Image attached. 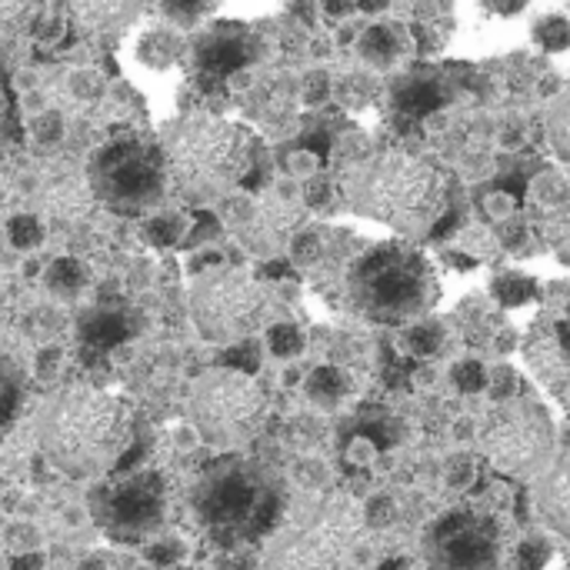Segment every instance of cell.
<instances>
[{
    "label": "cell",
    "mask_w": 570,
    "mask_h": 570,
    "mask_svg": "<svg viewBox=\"0 0 570 570\" xmlns=\"http://www.w3.org/2000/svg\"><path fill=\"white\" fill-rule=\"evenodd\" d=\"M194 504L204 524H210L214 531H227V534H237L244 528L257 531L271 511V501L264 498L261 481L247 468H237V464L217 468L200 484Z\"/></svg>",
    "instance_id": "12"
},
{
    "label": "cell",
    "mask_w": 570,
    "mask_h": 570,
    "mask_svg": "<svg viewBox=\"0 0 570 570\" xmlns=\"http://www.w3.org/2000/svg\"><path fill=\"white\" fill-rule=\"evenodd\" d=\"M17 397H20V381L10 361L0 357V428L13 417L17 411Z\"/></svg>",
    "instance_id": "38"
},
{
    "label": "cell",
    "mask_w": 570,
    "mask_h": 570,
    "mask_svg": "<svg viewBox=\"0 0 570 570\" xmlns=\"http://www.w3.org/2000/svg\"><path fill=\"white\" fill-rule=\"evenodd\" d=\"M554 421L531 397L501 401L481 428V448L491 464L511 478H541L554 461Z\"/></svg>",
    "instance_id": "8"
},
{
    "label": "cell",
    "mask_w": 570,
    "mask_h": 570,
    "mask_svg": "<svg viewBox=\"0 0 570 570\" xmlns=\"http://www.w3.org/2000/svg\"><path fill=\"white\" fill-rule=\"evenodd\" d=\"M287 274H291V267L281 264V261H264V267H261V277H264V281H281V277H287Z\"/></svg>",
    "instance_id": "53"
},
{
    "label": "cell",
    "mask_w": 570,
    "mask_h": 570,
    "mask_svg": "<svg viewBox=\"0 0 570 570\" xmlns=\"http://www.w3.org/2000/svg\"><path fill=\"white\" fill-rule=\"evenodd\" d=\"M534 504H538V514L541 521L570 541V451L554 458L541 481H538V491H534Z\"/></svg>",
    "instance_id": "18"
},
{
    "label": "cell",
    "mask_w": 570,
    "mask_h": 570,
    "mask_svg": "<svg viewBox=\"0 0 570 570\" xmlns=\"http://www.w3.org/2000/svg\"><path fill=\"white\" fill-rule=\"evenodd\" d=\"M7 237L17 250H33L40 247L43 240V224L33 217V214H17L10 224H7Z\"/></svg>",
    "instance_id": "34"
},
{
    "label": "cell",
    "mask_w": 570,
    "mask_h": 570,
    "mask_svg": "<svg viewBox=\"0 0 570 570\" xmlns=\"http://www.w3.org/2000/svg\"><path fill=\"white\" fill-rule=\"evenodd\" d=\"M80 570H107V561H100V558H90V561H87V564H83Z\"/></svg>",
    "instance_id": "56"
},
{
    "label": "cell",
    "mask_w": 570,
    "mask_h": 570,
    "mask_svg": "<svg viewBox=\"0 0 570 570\" xmlns=\"http://www.w3.org/2000/svg\"><path fill=\"white\" fill-rule=\"evenodd\" d=\"M444 261L448 264H454V267H461V271H471V267H478V257H464V254H454V250H444Z\"/></svg>",
    "instance_id": "55"
},
{
    "label": "cell",
    "mask_w": 570,
    "mask_h": 570,
    "mask_svg": "<svg viewBox=\"0 0 570 570\" xmlns=\"http://www.w3.org/2000/svg\"><path fill=\"white\" fill-rule=\"evenodd\" d=\"M271 297L261 281L234 267H214L190 287V317L204 341L237 344L264 327Z\"/></svg>",
    "instance_id": "7"
},
{
    "label": "cell",
    "mask_w": 570,
    "mask_h": 570,
    "mask_svg": "<svg viewBox=\"0 0 570 570\" xmlns=\"http://www.w3.org/2000/svg\"><path fill=\"white\" fill-rule=\"evenodd\" d=\"M357 534L361 524L351 504L327 498L271 541L264 570H351Z\"/></svg>",
    "instance_id": "5"
},
{
    "label": "cell",
    "mask_w": 570,
    "mask_h": 570,
    "mask_svg": "<svg viewBox=\"0 0 570 570\" xmlns=\"http://www.w3.org/2000/svg\"><path fill=\"white\" fill-rule=\"evenodd\" d=\"M10 570H43V558H40L37 551H30V554H17V558L10 561Z\"/></svg>",
    "instance_id": "52"
},
{
    "label": "cell",
    "mask_w": 570,
    "mask_h": 570,
    "mask_svg": "<svg viewBox=\"0 0 570 570\" xmlns=\"http://www.w3.org/2000/svg\"><path fill=\"white\" fill-rule=\"evenodd\" d=\"M33 130H37V137H40V140H57V137H60V120L50 114V117L37 120V124H33Z\"/></svg>",
    "instance_id": "49"
},
{
    "label": "cell",
    "mask_w": 570,
    "mask_h": 570,
    "mask_svg": "<svg viewBox=\"0 0 570 570\" xmlns=\"http://www.w3.org/2000/svg\"><path fill=\"white\" fill-rule=\"evenodd\" d=\"M267 417L264 387L240 371L220 367L204 374L190 394V421L197 434L214 448H240L257 438Z\"/></svg>",
    "instance_id": "6"
},
{
    "label": "cell",
    "mask_w": 570,
    "mask_h": 570,
    "mask_svg": "<svg viewBox=\"0 0 570 570\" xmlns=\"http://www.w3.org/2000/svg\"><path fill=\"white\" fill-rule=\"evenodd\" d=\"M354 391V381L347 371L341 367H317L311 377H307V397L317 404V407H337L347 394Z\"/></svg>",
    "instance_id": "24"
},
{
    "label": "cell",
    "mask_w": 570,
    "mask_h": 570,
    "mask_svg": "<svg viewBox=\"0 0 570 570\" xmlns=\"http://www.w3.org/2000/svg\"><path fill=\"white\" fill-rule=\"evenodd\" d=\"M367 521H371V524H387V521H391V501H387V498L371 501V508H367Z\"/></svg>",
    "instance_id": "48"
},
{
    "label": "cell",
    "mask_w": 570,
    "mask_h": 570,
    "mask_svg": "<svg viewBox=\"0 0 570 570\" xmlns=\"http://www.w3.org/2000/svg\"><path fill=\"white\" fill-rule=\"evenodd\" d=\"M184 53V40L174 33V30H164V27H154L140 37L137 43V57L140 63L154 67V70H167L177 57Z\"/></svg>",
    "instance_id": "25"
},
{
    "label": "cell",
    "mask_w": 570,
    "mask_h": 570,
    "mask_svg": "<svg viewBox=\"0 0 570 570\" xmlns=\"http://www.w3.org/2000/svg\"><path fill=\"white\" fill-rule=\"evenodd\" d=\"M164 17L177 27H194L207 10H210V0H164Z\"/></svg>",
    "instance_id": "37"
},
{
    "label": "cell",
    "mask_w": 570,
    "mask_h": 570,
    "mask_svg": "<svg viewBox=\"0 0 570 570\" xmlns=\"http://www.w3.org/2000/svg\"><path fill=\"white\" fill-rule=\"evenodd\" d=\"M304 344H307V337H304V331L297 327V324H274V327H267V347H271V354L274 357H297V354H304Z\"/></svg>",
    "instance_id": "31"
},
{
    "label": "cell",
    "mask_w": 570,
    "mask_h": 570,
    "mask_svg": "<svg viewBox=\"0 0 570 570\" xmlns=\"http://www.w3.org/2000/svg\"><path fill=\"white\" fill-rule=\"evenodd\" d=\"M220 264V254H197L194 261H190V274H207V271H214Z\"/></svg>",
    "instance_id": "51"
},
{
    "label": "cell",
    "mask_w": 570,
    "mask_h": 570,
    "mask_svg": "<svg viewBox=\"0 0 570 570\" xmlns=\"http://www.w3.org/2000/svg\"><path fill=\"white\" fill-rule=\"evenodd\" d=\"M334 94V83H331V77L324 73V70H314L307 80H304V100L307 104H321V100H327Z\"/></svg>",
    "instance_id": "39"
},
{
    "label": "cell",
    "mask_w": 570,
    "mask_h": 570,
    "mask_svg": "<svg viewBox=\"0 0 570 570\" xmlns=\"http://www.w3.org/2000/svg\"><path fill=\"white\" fill-rule=\"evenodd\" d=\"M297 227V210L284 200H261L237 220V237L247 244V250L261 257H274L291 244V234Z\"/></svg>",
    "instance_id": "16"
},
{
    "label": "cell",
    "mask_w": 570,
    "mask_h": 570,
    "mask_svg": "<svg viewBox=\"0 0 570 570\" xmlns=\"http://www.w3.org/2000/svg\"><path fill=\"white\" fill-rule=\"evenodd\" d=\"M147 558H150L154 564H160V568H170V564H177V561L184 558V544H180V541H160V544H154V548L147 551Z\"/></svg>",
    "instance_id": "41"
},
{
    "label": "cell",
    "mask_w": 570,
    "mask_h": 570,
    "mask_svg": "<svg viewBox=\"0 0 570 570\" xmlns=\"http://www.w3.org/2000/svg\"><path fill=\"white\" fill-rule=\"evenodd\" d=\"M57 367H60V351L57 347H47V351H40L37 354V377H53L57 374Z\"/></svg>",
    "instance_id": "45"
},
{
    "label": "cell",
    "mask_w": 570,
    "mask_h": 570,
    "mask_svg": "<svg viewBox=\"0 0 570 570\" xmlns=\"http://www.w3.org/2000/svg\"><path fill=\"white\" fill-rule=\"evenodd\" d=\"M40 210L57 230H77L87 224L97 210V197L87 180L80 177H57L43 194H40Z\"/></svg>",
    "instance_id": "17"
},
{
    "label": "cell",
    "mask_w": 570,
    "mask_h": 570,
    "mask_svg": "<svg viewBox=\"0 0 570 570\" xmlns=\"http://www.w3.org/2000/svg\"><path fill=\"white\" fill-rule=\"evenodd\" d=\"M354 50H357L361 63L374 73H394L417 60L414 37L397 17H381V20L367 23L364 30H357Z\"/></svg>",
    "instance_id": "15"
},
{
    "label": "cell",
    "mask_w": 570,
    "mask_h": 570,
    "mask_svg": "<svg viewBox=\"0 0 570 570\" xmlns=\"http://www.w3.org/2000/svg\"><path fill=\"white\" fill-rule=\"evenodd\" d=\"M287 247H291L294 264H301V267H314V264H321V257L327 254V244H324L321 230H301V234L291 237Z\"/></svg>",
    "instance_id": "33"
},
{
    "label": "cell",
    "mask_w": 570,
    "mask_h": 570,
    "mask_svg": "<svg viewBox=\"0 0 570 570\" xmlns=\"http://www.w3.org/2000/svg\"><path fill=\"white\" fill-rule=\"evenodd\" d=\"M220 364H224V367H230V371H240V374H257V367H261L257 344H250V341H237V344H230V347L220 354Z\"/></svg>",
    "instance_id": "36"
},
{
    "label": "cell",
    "mask_w": 570,
    "mask_h": 570,
    "mask_svg": "<svg viewBox=\"0 0 570 570\" xmlns=\"http://www.w3.org/2000/svg\"><path fill=\"white\" fill-rule=\"evenodd\" d=\"M354 10L367 17H381V13H391V0H354Z\"/></svg>",
    "instance_id": "50"
},
{
    "label": "cell",
    "mask_w": 570,
    "mask_h": 570,
    "mask_svg": "<svg viewBox=\"0 0 570 570\" xmlns=\"http://www.w3.org/2000/svg\"><path fill=\"white\" fill-rule=\"evenodd\" d=\"M37 0H0V47L17 43L33 23Z\"/></svg>",
    "instance_id": "28"
},
{
    "label": "cell",
    "mask_w": 570,
    "mask_h": 570,
    "mask_svg": "<svg viewBox=\"0 0 570 570\" xmlns=\"http://www.w3.org/2000/svg\"><path fill=\"white\" fill-rule=\"evenodd\" d=\"M87 184L100 204L117 214H144L167 194L164 150L144 140H114L90 160Z\"/></svg>",
    "instance_id": "9"
},
{
    "label": "cell",
    "mask_w": 570,
    "mask_h": 570,
    "mask_svg": "<svg viewBox=\"0 0 570 570\" xmlns=\"http://www.w3.org/2000/svg\"><path fill=\"white\" fill-rule=\"evenodd\" d=\"M428 558L434 570H494L501 561L498 528L478 514H448L428 534Z\"/></svg>",
    "instance_id": "13"
},
{
    "label": "cell",
    "mask_w": 570,
    "mask_h": 570,
    "mask_svg": "<svg viewBox=\"0 0 570 570\" xmlns=\"http://www.w3.org/2000/svg\"><path fill=\"white\" fill-rule=\"evenodd\" d=\"M317 167H321V160H317L314 154H307V150H301V154L291 157V170H294L297 177H311Z\"/></svg>",
    "instance_id": "46"
},
{
    "label": "cell",
    "mask_w": 570,
    "mask_h": 570,
    "mask_svg": "<svg viewBox=\"0 0 570 570\" xmlns=\"http://www.w3.org/2000/svg\"><path fill=\"white\" fill-rule=\"evenodd\" d=\"M551 558H554V548H551L548 538H528V541H521L518 551H514V564H518V570H544Z\"/></svg>",
    "instance_id": "35"
},
{
    "label": "cell",
    "mask_w": 570,
    "mask_h": 570,
    "mask_svg": "<svg viewBox=\"0 0 570 570\" xmlns=\"http://www.w3.org/2000/svg\"><path fill=\"white\" fill-rule=\"evenodd\" d=\"M401 344L414 357H434V354H441L448 347V324L431 321V317H421V321H414V324L404 327Z\"/></svg>",
    "instance_id": "26"
},
{
    "label": "cell",
    "mask_w": 570,
    "mask_h": 570,
    "mask_svg": "<svg viewBox=\"0 0 570 570\" xmlns=\"http://www.w3.org/2000/svg\"><path fill=\"white\" fill-rule=\"evenodd\" d=\"M13 311H17V294H13V284L0 274V331L13 321Z\"/></svg>",
    "instance_id": "44"
},
{
    "label": "cell",
    "mask_w": 570,
    "mask_h": 570,
    "mask_svg": "<svg viewBox=\"0 0 570 570\" xmlns=\"http://www.w3.org/2000/svg\"><path fill=\"white\" fill-rule=\"evenodd\" d=\"M347 297L367 321L414 324L438 307L441 277L431 257L411 240H384L347 267Z\"/></svg>",
    "instance_id": "3"
},
{
    "label": "cell",
    "mask_w": 570,
    "mask_h": 570,
    "mask_svg": "<svg viewBox=\"0 0 570 570\" xmlns=\"http://www.w3.org/2000/svg\"><path fill=\"white\" fill-rule=\"evenodd\" d=\"M90 511L94 521L124 544L150 538L167 514V494L164 481L157 474H134L124 481L100 484L90 494Z\"/></svg>",
    "instance_id": "10"
},
{
    "label": "cell",
    "mask_w": 570,
    "mask_h": 570,
    "mask_svg": "<svg viewBox=\"0 0 570 570\" xmlns=\"http://www.w3.org/2000/svg\"><path fill=\"white\" fill-rule=\"evenodd\" d=\"M77 334L87 347L94 351H107V347H117L120 341H127L134 334V324L124 311L117 307H90L80 314L77 321Z\"/></svg>",
    "instance_id": "20"
},
{
    "label": "cell",
    "mask_w": 570,
    "mask_h": 570,
    "mask_svg": "<svg viewBox=\"0 0 570 570\" xmlns=\"http://www.w3.org/2000/svg\"><path fill=\"white\" fill-rule=\"evenodd\" d=\"M541 301L544 307L528 324L521 351L534 377L554 394H564L570 384V281L544 287Z\"/></svg>",
    "instance_id": "11"
},
{
    "label": "cell",
    "mask_w": 570,
    "mask_h": 570,
    "mask_svg": "<svg viewBox=\"0 0 570 570\" xmlns=\"http://www.w3.org/2000/svg\"><path fill=\"white\" fill-rule=\"evenodd\" d=\"M377 94H381V80L374 77V70H354L337 83V97L347 107H367Z\"/></svg>",
    "instance_id": "29"
},
{
    "label": "cell",
    "mask_w": 570,
    "mask_h": 570,
    "mask_svg": "<svg viewBox=\"0 0 570 570\" xmlns=\"http://www.w3.org/2000/svg\"><path fill=\"white\" fill-rule=\"evenodd\" d=\"M214 234H217V220H214V217H207V214H200V217H197V224H194V230L184 237V244H187V250H197V247H200L204 240H210Z\"/></svg>",
    "instance_id": "42"
},
{
    "label": "cell",
    "mask_w": 570,
    "mask_h": 570,
    "mask_svg": "<svg viewBox=\"0 0 570 570\" xmlns=\"http://www.w3.org/2000/svg\"><path fill=\"white\" fill-rule=\"evenodd\" d=\"M0 538H3V511H0Z\"/></svg>",
    "instance_id": "58"
},
{
    "label": "cell",
    "mask_w": 570,
    "mask_h": 570,
    "mask_svg": "<svg viewBox=\"0 0 570 570\" xmlns=\"http://www.w3.org/2000/svg\"><path fill=\"white\" fill-rule=\"evenodd\" d=\"M391 13L411 30L417 60H434L458 30L454 0H391Z\"/></svg>",
    "instance_id": "14"
},
{
    "label": "cell",
    "mask_w": 570,
    "mask_h": 570,
    "mask_svg": "<svg viewBox=\"0 0 570 570\" xmlns=\"http://www.w3.org/2000/svg\"><path fill=\"white\" fill-rule=\"evenodd\" d=\"M40 451L70 478H97L120 464L130 444V414L124 401L97 387L57 394L37 421Z\"/></svg>",
    "instance_id": "2"
},
{
    "label": "cell",
    "mask_w": 570,
    "mask_h": 570,
    "mask_svg": "<svg viewBox=\"0 0 570 570\" xmlns=\"http://www.w3.org/2000/svg\"><path fill=\"white\" fill-rule=\"evenodd\" d=\"M140 7L144 0H73L80 27L100 37H117L120 30H127L137 20Z\"/></svg>",
    "instance_id": "19"
},
{
    "label": "cell",
    "mask_w": 570,
    "mask_h": 570,
    "mask_svg": "<svg viewBox=\"0 0 570 570\" xmlns=\"http://www.w3.org/2000/svg\"><path fill=\"white\" fill-rule=\"evenodd\" d=\"M491 297L501 311H518V307H528L534 301H541L544 294V284L534 277V274H524V271H498L491 277Z\"/></svg>",
    "instance_id": "21"
},
{
    "label": "cell",
    "mask_w": 570,
    "mask_h": 570,
    "mask_svg": "<svg viewBox=\"0 0 570 570\" xmlns=\"http://www.w3.org/2000/svg\"><path fill=\"white\" fill-rule=\"evenodd\" d=\"M164 164L174 194L207 204L227 197L254 167V137L220 117H184L167 127Z\"/></svg>",
    "instance_id": "4"
},
{
    "label": "cell",
    "mask_w": 570,
    "mask_h": 570,
    "mask_svg": "<svg viewBox=\"0 0 570 570\" xmlns=\"http://www.w3.org/2000/svg\"><path fill=\"white\" fill-rule=\"evenodd\" d=\"M481 7H484V13H491V17H504V20H511V17H521L534 0H478Z\"/></svg>",
    "instance_id": "40"
},
{
    "label": "cell",
    "mask_w": 570,
    "mask_h": 570,
    "mask_svg": "<svg viewBox=\"0 0 570 570\" xmlns=\"http://www.w3.org/2000/svg\"><path fill=\"white\" fill-rule=\"evenodd\" d=\"M7 197H10V190H7V180L0 177V210L7 207Z\"/></svg>",
    "instance_id": "57"
},
{
    "label": "cell",
    "mask_w": 570,
    "mask_h": 570,
    "mask_svg": "<svg viewBox=\"0 0 570 570\" xmlns=\"http://www.w3.org/2000/svg\"><path fill=\"white\" fill-rule=\"evenodd\" d=\"M90 287V267L77 257H60L47 267V291L60 301H73Z\"/></svg>",
    "instance_id": "23"
},
{
    "label": "cell",
    "mask_w": 570,
    "mask_h": 570,
    "mask_svg": "<svg viewBox=\"0 0 570 570\" xmlns=\"http://www.w3.org/2000/svg\"><path fill=\"white\" fill-rule=\"evenodd\" d=\"M531 40L541 53H564V50H570V17L541 13L531 23Z\"/></svg>",
    "instance_id": "27"
},
{
    "label": "cell",
    "mask_w": 570,
    "mask_h": 570,
    "mask_svg": "<svg viewBox=\"0 0 570 570\" xmlns=\"http://www.w3.org/2000/svg\"><path fill=\"white\" fill-rule=\"evenodd\" d=\"M317 7H321L327 17H334V20H344V17L354 13V0H317Z\"/></svg>",
    "instance_id": "47"
},
{
    "label": "cell",
    "mask_w": 570,
    "mask_h": 570,
    "mask_svg": "<svg viewBox=\"0 0 570 570\" xmlns=\"http://www.w3.org/2000/svg\"><path fill=\"white\" fill-rule=\"evenodd\" d=\"M70 90H73V97H80V100H94V97L100 94V80H97L94 73L80 70V73L70 77Z\"/></svg>",
    "instance_id": "43"
},
{
    "label": "cell",
    "mask_w": 570,
    "mask_h": 570,
    "mask_svg": "<svg viewBox=\"0 0 570 570\" xmlns=\"http://www.w3.org/2000/svg\"><path fill=\"white\" fill-rule=\"evenodd\" d=\"M187 237V220L180 214H157L147 220V240L154 247H174Z\"/></svg>",
    "instance_id": "30"
},
{
    "label": "cell",
    "mask_w": 570,
    "mask_h": 570,
    "mask_svg": "<svg viewBox=\"0 0 570 570\" xmlns=\"http://www.w3.org/2000/svg\"><path fill=\"white\" fill-rule=\"evenodd\" d=\"M347 204L354 214L377 220L401 237L431 234L451 207V174L404 150H384L367 157L347 174Z\"/></svg>",
    "instance_id": "1"
},
{
    "label": "cell",
    "mask_w": 570,
    "mask_h": 570,
    "mask_svg": "<svg viewBox=\"0 0 570 570\" xmlns=\"http://www.w3.org/2000/svg\"><path fill=\"white\" fill-rule=\"evenodd\" d=\"M541 120H544V137L551 150L558 154V160H564L570 167V80L548 97Z\"/></svg>",
    "instance_id": "22"
},
{
    "label": "cell",
    "mask_w": 570,
    "mask_h": 570,
    "mask_svg": "<svg viewBox=\"0 0 570 570\" xmlns=\"http://www.w3.org/2000/svg\"><path fill=\"white\" fill-rule=\"evenodd\" d=\"M327 194H331V187L324 184V180H314L311 187H307V204H327Z\"/></svg>",
    "instance_id": "54"
},
{
    "label": "cell",
    "mask_w": 570,
    "mask_h": 570,
    "mask_svg": "<svg viewBox=\"0 0 570 570\" xmlns=\"http://www.w3.org/2000/svg\"><path fill=\"white\" fill-rule=\"evenodd\" d=\"M451 381H454V387L464 391V394H481V391L491 384V374H488V367H484L481 361L464 357V361H458V364L451 367Z\"/></svg>",
    "instance_id": "32"
}]
</instances>
